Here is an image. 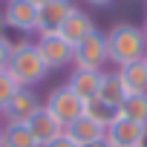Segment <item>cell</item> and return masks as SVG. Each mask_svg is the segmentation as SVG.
Returning a JSON list of instances; mask_svg holds the SVG:
<instances>
[{"label":"cell","mask_w":147,"mask_h":147,"mask_svg":"<svg viewBox=\"0 0 147 147\" xmlns=\"http://www.w3.org/2000/svg\"><path fill=\"white\" fill-rule=\"evenodd\" d=\"M107 52H110V63H115L118 69L144 61L147 58L144 29L136 23H115L107 32Z\"/></svg>","instance_id":"cell-1"},{"label":"cell","mask_w":147,"mask_h":147,"mask_svg":"<svg viewBox=\"0 0 147 147\" xmlns=\"http://www.w3.org/2000/svg\"><path fill=\"white\" fill-rule=\"evenodd\" d=\"M9 75L26 90L38 87L49 75V66H46V61L40 58V52H38V46L32 40H18L15 43L12 61H9Z\"/></svg>","instance_id":"cell-2"},{"label":"cell","mask_w":147,"mask_h":147,"mask_svg":"<svg viewBox=\"0 0 147 147\" xmlns=\"http://www.w3.org/2000/svg\"><path fill=\"white\" fill-rule=\"evenodd\" d=\"M43 110L66 130L75 118L84 115V98L72 90L69 84H61V87L49 90V95H46V101H43Z\"/></svg>","instance_id":"cell-3"},{"label":"cell","mask_w":147,"mask_h":147,"mask_svg":"<svg viewBox=\"0 0 147 147\" xmlns=\"http://www.w3.org/2000/svg\"><path fill=\"white\" fill-rule=\"evenodd\" d=\"M110 63V52H107V32L92 29L78 46H75V58H72V66L81 69H104Z\"/></svg>","instance_id":"cell-4"},{"label":"cell","mask_w":147,"mask_h":147,"mask_svg":"<svg viewBox=\"0 0 147 147\" xmlns=\"http://www.w3.org/2000/svg\"><path fill=\"white\" fill-rule=\"evenodd\" d=\"M35 46H38L40 58L46 61L49 72H52V69H63V66H69V63H72V58H75V46H72V43H66L58 32L38 35Z\"/></svg>","instance_id":"cell-5"},{"label":"cell","mask_w":147,"mask_h":147,"mask_svg":"<svg viewBox=\"0 0 147 147\" xmlns=\"http://www.w3.org/2000/svg\"><path fill=\"white\" fill-rule=\"evenodd\" d=\"M3 26L15 32H38V6H32L29 0H6L3 9Z\"/></svg>","instance_id":"cell-6"},{"label":"cell","mask_w":147,"mask_h":147,"mask_svg":"<svg viewBox=\"0 0 147 147\" xmlns=\"http://www.w3.org/2000/svg\"><path fill=\"white\" fill-rule=\"evenodd\" d=\"M40 107H43V104H40L38 92H35V90L20 87V90L15 92V98H12V101L6 104V110H3L6 124H29V118H32Z\"/></svg>","instance_id":"cell-7"},{"label":"cell","mask_w":147,"mask_h":147,"mask_svg":"<svg viewBox=\"0 0 147 147\" xmlns=\"http://www.w3.org/2000/svg\"><path fill=\"white\" fill-rule=\"evenodd\" d=\"M75 9L72 0H49L38 9V35H49V32H58L61 23L69 18V12Z\"/></svg>","instance_id":"cell-8"},{"label":"cell","mask_w":147,"mask_h":147,"mask_svg":"<svg viewBox=\"0 0 147 147\" xmlns=\"http://www.w3.org/2000/svg\"><path fill=\"white\" fill-rule=\"evenodd\" d=\"M141 138H144V124H138V121L118 118L107 127L110 147H141Z\"/></svg>","instance_id":"cell-9"},{"label":"cell","mask_w":147,"mask_h":147,"mask_svg":"<svg viewBox=\"0 0 147 147\" xmlns=\"http://www.w3.org/2000/svg\"><path fill=\"white\" fill-rule=\"evenodd\" d=\"M92 29H95V20H92V18H90L87 12H81V9L75 6V9L69 12V18H66V20L61 23L58 35H61V38H63L66 43L78 46V43H81V40H84V38H87V35H90Z\"/></svg>","instance_id":"cell-10"},{"label":"cell","mask_w":147,"mask_h":147,"mask_svg":"<svg viewBox=\"0 0 147 147\" xmlns=\"http://www.w3.org/2000/svg\"><path fill=\"white\" fill-rule=\"evenodd\" d=\"M63 133L75 141L78 147H87V144H95V141H104V138H107V130H104L101 124H95L92 118H87V115L75 118Z\"/></svg>","instance_id":"cell-11"},{"label":"cell","mask_w":147,"mask_h":147,"mask_svg":"<svg viewBox=\"0 0 147 147\" xmlns=\"http://www.w3.org/2000/svg\"><path fill=\"white\" fill-rule=\"evenodd\" d=\"M101 75H104V72H98V69H81V66H72L69 81H66V84L75 90L84 101H90V98H95V95H98Z\"/></svg>","instance_id":"cell-12"},{"label":"cell","mask_w":147,"mask_h":147,"mask_svg":"<svg viewBox=\"0 0 147 147\" xmlns=\"http://www.w3.org/2000/svg\"><path fill=\"white\" fill-rule=\"evenodd\" d=\"M26 127L32 130V136H35V141H38L40 147H46L49 141H55V138L63 133V127H61V124H58V121H55V118H52L43 107H40V110L29 118V124H26Z\"/></svg>","instance_id":"cell-13"},{"label":"cell","mask_w":147,"mask_h":147,"mask_svg":"<svg viewBox=\"0 0 147 147\" xmlns=\"http://www.w3.org/2000/svg\"><path fill=\"white\" fill-rule=\"evenodd\" d=\"M118 75H121V84H124V92L127 95H144L147 92V63L144 61L130 63V66H121Z\"/></svg>","instance_id":"cell-14"},{"label":"cell","mask_w":147,"mask_h":147,"mask_svg":"<svg viewBox=\"0 0 147 147\" xmlns=\"http://www.w3.org/2000/svg\"><path fill=\"white\" fill-rule=\"evenodd\" d=\"M95 98L104 101V104H110V107H115V110L124 104L127 92H124V84H121L118 72H104V75H101V87H98V95Z\"/></svg>","instance_id":"cell-15"},{"label":"cell","mask_w":147,"mask_h":147,"mask_svg":"<svg viewBox=\"0 0 147 147\" xmlns=\"http://www.w3.org/2000/svg\"><path fill=\"white\" fill-rule=\"evenodd\" d=\"M84 115H87V118H92L95 124H101L104 130H107L113 121H118V110H115V107H110V104H104V101H98V98L84 101Z\"/></svg>","instance_id":"cell-16"},{"label":"cell","mask_w":147,"mask_h":147,"mask_svg":"<svg viewBox=\"0 0 147 147\" xmlns=\"http://www.w3.org/2000/svg\"><path fill=\"white\" fill-rule=\"evenodd\" d=\"M3 147H40L26 124H6L3 127Z\"/></svg>","instance_id":"cell-17"},{"label":"cell","mask_w":147,"mask_h":147,"mask_svg":"<svg viewBox=\"0 0 147 147\" xmlns=\"http://www.w3.org/2000/svg\"><path fill=\"white\" fill-rule=\"evenodd\" d=\"M118 118H130L138 124H147V92L144 95H127L118 107Z\"/></svg>","instance_id":"cell-18"},{"label":"cell","mask_w":147,"mask_h":147,"mask_svg":"<svg viewBox=\"0 0 147 147\" xmlns=\"http://www.w3.org/2000/svg\"><path fill=\"white\" fill-rule=\"evenodd\" d=\"M18 90H20V84L9 75V69H6V72H0V113L6 110V104L15 98V92H18Z\"/></svg>","instance_id":"cell-19"},{"label":"cell","mask_w":147,"mask_h":147,"mask_svg":"<svg viewBox=\"0 0 147 147\" xmlns=\"http://www.w3.org/2000/svg\"><path fill=\"white\" fill-rule=\"evenodd\" d=\"M12 49H15V40H9V35H0V72H6V69H9Z\"/></svg>","instance_id":"cell-20"},{"label":"cell","mask_w":147,"mask_h":147,"mask_svg":"<svg viewBox=\"0 0 147 147\" xmlns=\"http://www.w3.org/2000/svg\"><path fill=\"white\" fill-rule=\"evenodd\" d=\"M46 147H78V144H75V141H72V138H69L66 133H61V136H58L55 141H49Z\"/></svg>","instance_id":"cell-21"},{"label":"cell","mask_w":147,"mask_h":147,"mask_svg":"<svg viewBox=\"0 0 147 147\" xmlns=\"http://www.w3.org/2000/svg\"><path fill=\"white\" fill-rule=\"evenodd\" d=\"M87 3H90V6H110L113 0H87Z\"/></svg>","instance_id":"cell-22"},{"label":"cell","mask_w":147,"mask_h":147,"mask_svg":"<svg viewBox=\"0 0 147 147\" xmlns=\"http://www.w3.org/2000/svg\"><path fill=\"white\" fill-rule=\"evenodd\" d=\"M87 147H110V141L104 138V141H95V144H87Z\"/></svg>","instance_id":"cell-23"},{"label":"cell","mask_w":147,"mask_h":147,"mask_svg":"<svg viewBox=\"0 0 147 147\" xmlns=\"http://www.w3.org/2000/svg\"><path fill=\"white\" fill-rule=\"evenodd\" d=\"M29 3H32V6H38V9H40V6H43V3H49V0H29Z\"/></svg>","instance_id":"cell-24"},{"label":"cell","mask_w":147,"mask_h":147,"mask_svg":"<svg viewBox=\"0 0 147 147\" xmlns=\"http://www.w3.org/2000/svg\"><path fill=\"white\" fill-rule=\"evenodd\" d=\"M141 147H147V124H144V138H141Z\"/></svg>","instance_id":"cell-25"},{"label":"cell","mask_w":147,"mask_h":147,"mask_svg":"<svg viewBox=\"0 0 147 147\" xmlns=\"http://www.w3.org/2000/svg\"><path fill=\"white\" fill-rule=\"evenodd\" d=\"M0 147H3V124H0Z\"/></svg>","instance_id":"cell-26"},{"label":"cell","mask_w":147,"mask_h":147,"mask_svg":"<svg viewBox=\"0 0 147 147\" xmlns=\"http://www.w3.org/2000/svg\"><path fill=\"white\" fill-rule=\"evenodd\" d=\"M0 35H3V15H0Z\"/></svg>","instance_id":"cell-27"},{"label":"cell","mask_w":147,"mask_h":147,"mask_svg":"<svg viewBox=\"0 0 147 147\" xmlns=\"http://www.w3.org/2000/svg\"><path fill=\"white\" fill-rule=\"evenodd\" d=\"M141 29H144V38H147V20H144V26H141Z\"/></svg>","instance_id":"cell-28"},{"label":"cell","mask_w":147,"mask_h":147,"mask_svg":"<svg viewBox=\"0 0 147 147\" xmlns=\"http://www.w3.org/2000/svg\"><path fill=\"white\" fill-rule=\"evenodd\" d=\"M144 63H147V58H144Z\"/></svg>","instance_id":"cell-29"}]
</instances>
